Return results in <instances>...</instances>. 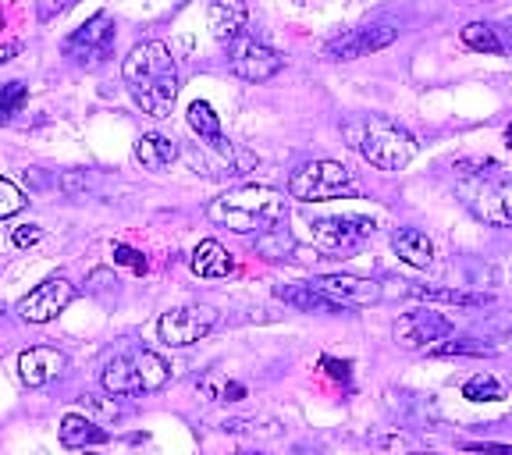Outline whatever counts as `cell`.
Returning <instances> with one entry per match:
<instances>
[{
    "instance_id": "1",
    "label": "cell",
    "mask_w": 512,
    "mask_h": 455,
    "mask_svg": "<svg viewBox=\"0 0 512 455\" xmlns=\"http://www.w3.org/2000/svg\"><path fill=\"white\" fill-rule=\"evenodd\" d=\"M121 79H125L132 100L150 118H168L178 100V89H182L178 86L175 57H171L168 43L160 40L136 43L128 50V57L121 61Z\"/></svg>"
},
{
    "instance_id": "2",
    "label": "cell",
    "mask_w": 512,
    "mask_h": 455,
    "mask_svg": "<svg viewBox=\"0 0 512 455\" xmlns=\"http://www.w3.org/2000/svg\"><path fill=\"white\" fill-rule=\"evenodd\" d=\"M342 136L367 164L381 171H402L416 157V139L409 136L399 121L384 114H360L342 125Z\"/></svg>"
},
{
    "instance_id": "3",
    "label": "cell",
    "mask_w": 512,
    "mask_h": 455,
    "mask_svg": "<svg viewBox=\"0 0 512 455\" xmlns=\"http://www.w3.org/2000/svg\"><path fill=\"white\" fill-rule=\"evenodd\" d=\"M207 217L217 228H228V232H267L285 217V196L278 189H267V185H242L210 200Z\"/></svg>"
},
{
    "instance_id": "4",
    "label": "cell",
    "mask_w": 512,
    "mask_h": 455,
    "mask_svg": "<svg viewBox=\"0 0 512 455\" xmlns=\"http://www.w3.org/2000/svg\"><path fill=\"white\" fill-rule=\"evenodd\" d=\"M456 178V196L477 221L512 228V182L498 175V164H488V171H466Z\"/></svg>"
},
{
    "instance_id": "5",
    "label": "cell",
    "mask_w": 512,
    "mask_h": 455,
    "mask_svg": "<svg viewBox=\"0 0 512 455\" xmlns=\"http://www.w3.org/2000/svg\"><path fill=\"white\" fill-rule=\"evenodd\" d=\"M107 395H143V392H160L171 381V367L164 356L150 349H132L114 356L100 374Z\"/></svg>"
},
{
    "instance_id": "6",
    "label": "cell",
    "mask_w": 512,
    "mask_h": 455,
    "mask_svg": "<svg viewBox=\"0 0 512 455\" xmlns=\"http://www.w3.org/2000/svg\"><path fill=\"white\" fill-rule=\"evenodd\" d=\"M349 192H356V182H352V171L345 164H338V160H310L288 178V196L299 203L338 200V196H349Z\"/></svg>"
},
{
    "instance_id": "7",
    "label": "cell",
    "mask_w": 512,
    "mask_h": 455,
    "mask_svg": "<svg viewBox=\"0 0 512 455\" xmlns=\"http://www.w3.org/2000/svg\"><path fill=\"white\" fill-rule=\"evenodd\" d=\"M114 54V18L107 11H96L89 22H82L79 29L64 40V57L86 72L107 64Z\"/></svg>"
},
{
    "instance_id": "8",
    "label": "cell",
    "mask_w": 512,
    "mask_h": 455,
    "mask_svg": "<svg viewBox=\"0 0 512 455\" xmlns=\"http://www.w3.org/2000/svg\"><path fill=\"white\" fill-rule=\"evenodd\" d=\"M217 324V310L214 306H178V310H168L160 317L157 331L160 342L175 345V349H185V345L200 342V338L210 335V328Z\"/></svg>"
},
{
    "instance_id": "9",
    "label": "cell",
    "mask_w": 512,
    "mask_h": 455,
    "mask_svg": "<svg viewBox=\"0 0 512 455\" xmlns=\"http://www.w3.org/2000/svg\"><path fill=\"white\" fill-rule=\"evenodd\" d=\"M72 299H75V285L64 278V274H54V278L40 281V285L18 303V317H22L25 324H47L57 313L68 310Z\"/></svg>"
},
{
    "instance_id": "10",
    "label": "cell",
    "mask_w": 512,
    "mask_h": 455,
    "mask_svg": "<svg viewBox=\"0 0 512 455\" xmlns=\"http://www.w3.org/2000/svg\"><path fill=\"white\" fill-rule=\"evenodd\" d=\"M228 64H232V72L239 75L242 82H267L281 72L285 61L278 57V50L256 43L253 36H239V40L228 47Z\"/></svg>"
},
{
    "instance_id": "11",
    "label": "cell",
    "mask_w": 512,
    "mask_h": 455,
    "mask_svg": "<svg viewBox=\"0 0 512 455\" xmlns=\"http://www.w3.org/2000/svg\"><path fill=\"white\" fill-rule=\"evenodd\" d=\"M452 331H456L452 328V320H448L445 313H434V310H413V313H406V317L395 320V342L409 352L431 349L434 342L448 338Z\"/></svg>"
},
{
    "instance_id": "12",
    "label": "cell",
    "mask_w": 512,
    "mask_h": 455,
    "mask_svg": "<svg viewBox=\"0 0 512 455\" xmlns=\"http://www.w3.org/2000/svg\"><path fill=\"white\" fill-rule=\"evenodd\" d=\"M395 36H399L395 25H360V29H349V32H342V36H335V40L324 47V57H328V61H356V57L374 54V50L395 43Z\"/></svg>"
},
{
    "instance_id": "13",
    "label": "cell",
    "mask_w": 512,
    "mask_h": 455,
    "mask_svg": "<svg viewBox=\"0 0 512 455\" xmlns=\"http://www.w3.org/2000/svg\"><path fill=\"white\" fill-rule=\"evenodd\" d=\"M320 296H328L331 303L345 306H374L381 303V285L370 278H356V274H320V278L310 281Z\"/></svg>"
},
{
    "instance_id": "14",
    "label": "cell",
    "mask_w": 512,
    "mask_h": 455,
    "mask_svg": "<svg viewBox=\"0 0 512 455\" xmlns=\"http://www.w3.org/2000/svg\"><path fill=\"white\" fill-rule=\"evenodd\" d=\"M367 235H374V221L360 214H345V217H324V221L313 224V239L324 249L338 253V249L360 246Z\"/></svg>"
},
{
    "instance_id": "15",
    "label": "cell",
    "mask_w": 512,
    "mask_h": 455,
    "mask_svg": "<svg viewBox=\"0 0 512 455\" xmlns=\"http://www.w3.org/2000/svg\"><path fill=\"white\" fill-rule=\"evenodd\" d=\"M64 370H68V356L61 349H50V345H32L18 356V377L25 388H43Z\"/></svg>"
},
{
    "instance_id": "16",
    "label": "cell",
    "mask_w": 512,
    "mask_h": 455,
    "mask_svg": "<svg viewBox=\"0 0 512 455\" xmlns=\"http://www.w3.org/2000/svg\"><path fill=\"white\" fill-rule=\"evenodd\" d=\"M246 22H249L246 0H210L207 29H210V36H214L217 43L232 47L242 32H246Z\"/></svg>"
},
{
    "instance_id": "17",
    "label": "cell",
    "mask_w": 512,
    "mask_h": 455,
    "mask_svg": "<svg viewBox=\"0 0 512 455\" xmlns=\"http://www.w3.org/2000/svg\"><path fill=\"white\" fill-rule=\"evenodd\" d=\"M274 296L285 306H296L303 313H342V306L331 303L328 296H320L310 281H288V285H274Z\"/></svg>"
},
{
    "instance_id": "18",
    "label": "cell",
    "mask_w": 512,
    "mask_h": 455,
    "mask_svg": "<svg viewBox=\"0 0 512 455\" xmlns=\"http://www.w3.org/2000/svg\"><path fill=\"white\" fill-rule=\"evenodd\" d=\"M189 267H192V274H196V278H228V274L235 271V260H232V253L221 246V242L207 239V242H200V246L192 249Z\"/></svg>"
},
{
    "instance_id": "19",
    "label": "cell",
    "mask_w": 512,
    "mask_h": 455,
    "mask_svg": "<svg viewBox=\"0 0 512 455\" xmlns=\"http://www.w3.org/2000/svg\"><path fill=\"white\" fill-rule=\"evenodd\" d=\"M392 249L402 264L409 267H431L434 264V242L420 228H399L392 235Z\"/></svg>"
},
{
    "instance_id": "20",
    "label": "cell",
    "mask_w": 512,
    "mask_h": 455,
    "mask_svg": "<svg viewBox=\"0 0 512 455\" xmlns=\"http://www.w3.org/2000/svg\"><path fill=\"white\" fill-rule=\"evenodd\" d=\"M61 445L64 448H79V452H86V448H93V445H104L107 441V431L100 424H93L89 416H82V413H68L61 420Z\"/></svg>"
},
{
    "instance_id": "21",
    "label": "cell",
    "mask_w": 512,
    "mask_h": 455,
    "mask_svg": "<svg viewBox=\"0 0 512 455\" xmlns=\"http://www.w3.org/2000/svg\"><path fill=\"white\" fill-rule=\"evenodd\" d=\"M402 285H406V281H402ZM402 292H406V296H413V299H427V303H448V306H488L491 303L488 292H463V288L406 285Z\"/></svg>"
},
{
    "instance_id": "22",
    "label": "cell",
    "mask_w": 512,
    "mask_h": 455,
    "mask_svg": "<svg viewBox=\"0 0 512 455\" xmlns=\"http://www.w3.org/2000/svg\"><path fill=\"white\" fill-rule=\"evenodd\" d=\"M175 157H178L175 139L157 136V132H150V136H139L136 139V160L143 164L146 171H164V168H171V160H175Z\"/></svg>"
},
{
    "instance_id": "23",
    "label": "cell",
    "mask_w": 512,
    "mask_h": 455,
    "mask_svg": "<svg viewBox=\"0 0 512 455\" xmlns=\"http://www.w3.org/2000/svg\"><path fill=\"white\" fill-rule=\"evenodd\" d=\"M200 392L207 395L210 402H242L246 399V384L232 381L221 370H210V374L200 377Z\"/></svg>"
},
{
    "instance_id": "24",
    "label": "cell",
    "mask_w": 512,
    "mask_h": 455,
    "mask_svg": "<svg viewBox=\"0 0 512 455\" xmlns=\"http://www.w3.org/2000/svg\"><path fill=\"white\" fill-rule=\"evenodd\" d=\"M427 356H491V345L477 342V338H441V342H434L431 349H424Z\"/></svg>"
},
{
    "instance_id": "25",
    "label": "cell",
    "mask_w": 512,
    "mask_h": 455,
    "mask_svg": "<svg viewBox=\"0 0 512 455\" xmlns=\"http://www.w3.org/2000/svg\"><path fill=\"white\" fill-rule=\"evenodd\" d=\"M189 125H192V132L200 139H217V136H224L221 132V118H217V111L207 104V100H196V104H189Z\"/></svg>"
},
{
    "instance_id": "26",
    "label": "cell",
    "mask_w": 512,
    "mask_h": 455,
    "mask_svg": "<svg viewBox=\"0 0 512 455\" xmlns=\"http://www.w3.org/2000/svg\"><path fill=\"white\" fill-rule=\"evenodd\" d=\"M463 399L470 402H498L505 399V384L491 374H473L470 381L463 384Z\"/></svg>"
},
{
    "instance_id": "27",
    "label": "cell",
    "mask_w": 512,
    "mask_h": 455,
    "mask_svg": "<svg viewBox=\"0 0 512 455\" xmlns=\"http://www.w3.org/2000/svg\"><path fill=\"white\" fill-rule=\"evenodd\" d=\"M463 43L473 50H484V54H502L505 43L498 40V29L495 25H484V22H470L463 29Z\"/></svg>"
},
{
    "instance_id": "28",
    "label": "cell",
    "mask_w": 512,
    "mask_h": 455,
    "mask_svg": "<svg viewBox=\"0 0 512 455\" xmlns=\"http://www.w3.org/2000/svg\"><path fill=\"white\" fill-rule=\"evenodd\" d=\"M292 246H296V242H292V235H288L285 228H267V232H260V242H256V249L264 256H271V260H281Z\"/></svg>"
},
{
    "instance_id": "29",
    "label": "cell",
    "mask_w": 512,
    "mask_h": 455,
    "mask_svg": "<svg viewBox=\"0 0 512 455\" xmlns=\"http://www.w3.org/2000/svg\"><path fill=\"white\" fill-rule=\"evenodd\" d=\"M25 86L22 82H8V86H0V125H8L25 104Z\"/></svg>"
},
{
    "instance_id": "30",
    "label": "cell",
    "mask_w": 512,
    "mask_h": 455,
    "mask_svg": "<svg viewBox=\"0 0 512 455\" xmlns=\"http://www.w3.org/2000/svg\"><path fill=\"white\" fill-rule=\"evenodd\" d=\"M22 210H25V192L15 182H8V178H0V221L22 214Z\"/></svg>"
},
{
    "instance_id": "31",
    "label": "cell",
    "mask_w": 512,
    "mask_h": 455,
    "mask_svg": "<svg viewBox=\"0 0 512 455\" xmlns=\"http://www.w3.org/2000/svg\"><path fill=\"white\" fill-rule=\"evenodd\" d=\"M114 264H125V267H132L136 274H143L146 271V256L136 253L132 246H114Z\"/></svg>"
},
{
    "instance_id": "32",
    "label": "cell",
    "mask_w": 512,
    "mask_h": 455,
    "mask_svg": "<svg viewBox=\"0 0 512 455\" xmlns=\"http://www.w3.org/2000/svg\"><path fill=\"white\" fill-rule=\"evenodd\" d=\"M40 239H43V228H40V224H22V228H15V235H11V242H15L18 249L36 246Z\"/></svg>"
},
{
    "instance_id": "33",
    "label": "cell",
    "mask_w": 512,
    "mask_h": 455,
    "mask_svg": "<svg viewBox=\"0 0 512 455\" xmlns=\"http://www.w3.org/2000/svg\"><path fill=\"white\" fill-rule=\"evenodd\" d=\"M466 452H477V455H512V448L509 445H484V441H466Z\"/></svg>"
},
{
    "instance_id": "34",
    "label": "cell",
    "mask_w": 512,
    "mask_h": 455,
    "mask_svg": "<svg viewBox=\"0 0 512 455\" xmlns=\"http://www.w3.org/2000/svg\"><path fill=\"white\" fill-rule=\"evenodd\" d=\"M68 4H72V0H40V18H43V22H50V18L61 15Z\"/></svg>"
},
{
    "instance_id": "35",
    "label": "cell",
    "mask_w": 512,
    "mask_h": 455,
    "mask_svg": "<svg viewBox=\"0 0 512 455\" xmlns=\"http://www.w3.org/2000/svg\"><path fill=\"white\" fill-rule=\"evenodd\" d=\"M324 367H328V374H331V377H342V381H345V377H349V363H335V360H324Z\"/></svg>"
},
{
    "instance_id": "36",
    "label": "cell",
    "mask_w": 512,
    "mask_h": 455,
    "mask_svg": "<svg viewBox=\"0 0 512 455\" xmlns=\"http://www.w3.org/2000/svg\"><path fill=\"white\" fill-rule=\"evenodd\" d=\"M18 50H22V47H18V43H4V47H0V64H8L11 57L18 54Z\"/></svg>"
},
{
    "instance_id": "37",
    "label": "cell",
    "mask_w": 512,
    "mask_h": 455,
    "mask_svg": "<svg viewBox=\"0 0 512 455\" xmlns=\"http://www.w3.org/2000/svg\"><path fill=\"white\" fill-rule=\"evenodd\" d=\"M505 146H509V150H512V125L505 128Z\"/></svg>"
},
{
    "instance_id": "38",
    "label": "cell",
    "mask_w": 512,
    "mask_h": 455,
    "mask_svg": "<svg viewBox=\"0 0 512 455\" xmlns=\"http://www.w3.org/2000/svg\"><path fill=\"white\" fill-rule=\"evenodd\" d=\"M409 455H438V452H409Z\"/></svg>"
},
{
    "instance_id": "39",
    "label": "cell",
    "mask_w": 512,
    "mask_h": 455,
    "mask_svg": "<svg viewBox=\"0 0 512 455\" xmlns=\"http://www.w3.org/2000/svg\"><path fill=\"white\" fill-rule=\"evenodd\" d=\"M242 455H260V452H242Z\"/></svg>"
},
{
    "instance_id": "40",
    "label": "cell",
    "mask_w": 512,
    "mask_h": 455,
    "mask_svg": "<svg viewBox=\"0 0 512 455\" xmlns=\"http://www.w3.org/2000/svg\"><path fill=\"white\" fill-rule=\"evenodd\" d=\"M86 455H93V452H89V448H86Z\"/></svg>"
},
{
    "instance_id": "41",
    "label": "cell",
    "mask_w": 512,
    "mask_h": 455,
    "mask_svg": "<svg viewBox=\"0 0 512 455\" xmlns=\"http://www.w3.org/2000/svg\"><path fill=\"white\" fill-rule=\"evenodd\" d=\"M509 29H512V22H509Z\"/></svg>"
},
{
    "instance_id": "42",
    "label": "cell",
    "mask_w": 512,
    "mask_h": 455,
    "mask_svg": "<svg viewBox=\"0 0 512 455\" xmlns=\"http://www.w3.org/2000/svg\"><path fill=\"white\" fill-rule=\"evenodd\" d=\"M0 29H4V25H0Z\"/></svg>"
}]
</instances>
